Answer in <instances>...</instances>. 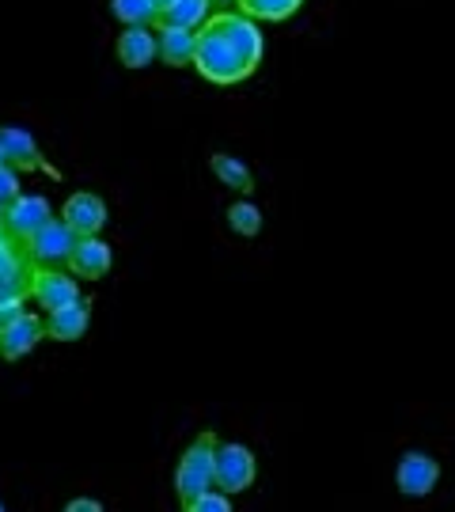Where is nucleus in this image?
Here are the masks:
<instances>
[{
  "label": "nucleus",
  "mask_w": 455,
  "mask_h": 512,
  "mask_svg": "<svg viewBox=\"0 0 455 512\" xmlns=\"http://www.w3.org/2000/svg\"><path fill=\"white\" fill-rule=\"evenodd\" d=\"M258 61H262V31L255 27L251 16H243V12H217V16H209L201 23L194 69L209 84L232 88L239 80L255 76Z\"/></svg>",
  "instance_id": "nucleus-1"
},
{
  "label": "nucleus",
  "mask_w": 455,
  "mask_h": 512,
  "mask_svg": "<svg viewBox=\"0 0 455 512\" xmlns=\"http://www.w3.org/2000/svg\"><path fill=\"white\" fill-rule=\"evenodd\" d=\"M217 444L220 440L213 433H201L186 452H182L179 467H175V494H179L182 509L201 497L205 490H213V459H217Z\"/></svg>",
  "instance_id": "nucleus-2"
},
{
  "label": "nucleus",
  "mask_w": 455,
  "mask_h": 512,
  "mask_svg": "<svg viewBox=\"0 0 455 512\" xmlns=\"http://www.w3.org/2000/svg\"><path fill=\"white\" fill-rule=\"evenodd\" d=\"M258 475L255 452L247 444H217V459H213V482L224 494H243L251 490V482Z\"/></svg>",
  "instance_id": "nucleus-3"
},
{
  "label": "nucleus",
  "mask_w": 455,
  "mask_h": 512,
  "mask_svg": "<svg viewBox=\"0 0 455 512\" xmlns=\"http://www.w3.org/2000/svg\"><path fill=\"white\" fill-rule=\"evenodd\" d=\"M76 239L80 236L65 220H50V224H42L35 236L27 239V255H31V262H42V266H69Z\"/></svg>",
  "instance_id": "nucleus-4"
},
{
  "label": "nucleus",
  "mask_w": 455,
  "mask_h": 512,
  "mask_svg": "<svg viewBox=\"0 0 455 512\" xmlns=\"http://www.w3.org/2000/svg\"><path fill=\"white\" fill-rule=\"evenodd\" d=\"M31 300L38 308L57 311L65 304H76L80 300V285H76V274L69 277L65 270H54V266H35L31 274Z\"/></svg>",
  "instance_id": "nucleus-5"
},
{
  "label": "nucleus",
  "mask_w": 455,
  "mask_h": 512,
  "mask_svg": "<svg viewBox=\"0 0 455 512\" xmlns=\"http://www.w3.org/2000/svg\"><path fill=\"white\" fill-rule=\"evenodd\" d=\"M440 482V463L429 452H406L395 471V486L406 497H429Z\"/></svg>",
  "instance_id": "nucleus-6"
},
{
  "label": "nucleus",
  "mask_w": 455,
  "mask_h": 512,
  "mask_svg": "<svg viewBox=\"0 0 455 512\" xmlns=\"http://www.w3.org/2000/svg\"><path fill=\"white\" fill-rule=\"evenodd\" d=\"M61 220L76 236H99L107 228V202L91 190H76V194H69V202L61 205Z\"/></svg>",
  "instance_id": "nucleus-7"
},
{
  "label": "nucleus",
  "mask_w": 455,
  "mask_h": 512,
  "mask_svg": "<svg viewBox=\"0 0 455 512\" xmlns=\"http://www.w3.org/2000/svg\"><path fill=\"white\" fill-rule=\"evenodd\" d=\"M42 334H46V323L38 319L35 311H23L16 319L0 323V357H4V361L27 357V353L42 342Z\"/></svg>",
  "instance_id": "nucleus-8"
},
{
  "label": "nucleus",
  "mask_w": 455,
  "mask_h": 512,
  "mask_svg": "<svg viewBox=\"0 0 455 512\" xmlns=\"http://www.w3.org/2000/svg\"><path fill=\"white\" fill-rule=\"evenodd\" d=\"M50 220H54V205L46 202L42 194H19L16 202L8 205V213H4V228L27 243V239L35 236L42 224H50Z\"/></svg>",
  "instance_id": "nucleus-9"
},
{
  "label": "nucleus",
  "mask_w": 455,
  "mask_h": 512,
  "mask_svg": "<svg viewBox=\"0 0 455 512\" xmlns=\"http://www.w3.org/2000/svg\"><path fill=\"white\" fill-rule=\"evenodd\" d=\"M0 148H4L8 164L16 167V171H46V175H57L54 167L42 160V152H38V141L31 137V133H27V129L0 126Z\"/></svg>",
  "instance_id": "nucleus-10"
},
{
  "label": "nucleus",
  "mask_w": 455,
  "mask_h": 512,
  "mask_svg": "<svg viewBox=\"0 0 455 512\" xmlns=\"http://www.w3.org/2000/svg\"><path fill=\"white\" fill-rule=\"evenodd\" d=\"M156 42H160V61L171 65V69H182V65H194V54H198V31H186V27H175V23H156Z\"/></svg>",
  "instance_id": "nucleus-11"
},
{
  "label": "nucleus",
  "mask_w": 455,
  "mask_h": 512,
  "mask_svg": "<svg viewBox=\"0 0 455 512\" xmlns=\"http://www.w3.org/2000/svg\"><path fill=\"white\" fill-rule=\"evenodd\" d=\"M110 262V243H103L99 236H80L73 247V255H69V270L76 277H84V281H99V277H107Z\"/></svg>",
  "instance_id": "nucleus-12"
},
{
  "label": "nucleus",
  "mask_w": 455,
  "mask_h": 512,
  "mask_svg": "<svg viewBox=\"0 0 455 512\" xmlns=\"http://www.w3.org/2000/svg\"><path fill=\"white\" fill-rule=\"evenodd\" d=\"M118 61L126 69H148L160 57V42H156V27H126L118 35Z\"/></svg>",
  "instance_id": "nucleus-13"
},
{
  "label": "nucleus",
  "mask_w": 455,
  "mask_h": 512,
  "mask_svg": "<svg viewBox=\"0 0 455 512\" xmlns=\"http://www.w3.org/2000/svg\"><path fill=\"white\" fill-rule=\"evenodd\" d=\"M88 319H91L88 304H84V296H80L76 304L46 311V334H50L54 342H80V338H84V330H88Z\"/></svg>",
  "instance_id": "nucleus-14"
},
{
  "label": "nucleus",
  "mask_w": 455,
  "mask_h": 512,
  "mask_svg": "<svg viewBox=\"0 0 455 512\" xmlns=\"http://www.w3.org/2000/svg\"><path fill=\"white\" fill-rule=\"evenodd\" d=\"M213 175H217L228 190H236V194H251V190H255L251 167L243 164V160H236V156H228V152H217V156H213Z\"/></svg>",
  "instance_id": "nucleus-15"
},
{
  "label": "nucleus",
  "mask_w": 455,
  "mask_h": 512,
  "mask_svg": "<svg viewBox=\"0 0 455 512\" xmlns=\"http://www.w3.org/2000/svg\"><path fill=\"white\" fill-rule=\"evenodd\" d=\"M209 12H213V0H171L160 19L175 23V27H186V31H201V23L209 19Z\"/></svg>",
  "instance_id": "nucleus-16"
},
{
  "label": "nucleus",
  "mask_w": 455,
  "mask_h": 512,
  "mask_svg": "<svg viewBox=\"0 0 455 512\" xmlns=\"http://www.w3.org/2000/svg\"><path fill=\"white\" fill-rule=\"evenodd\" d=\"M300 4H304V0H236V8L243 12V16L270 19V23H281V19L296 16Z\"/></svg>",
  "instance_id": "nucleus-17"
},
{
  "label": "nucleus",
  "mask_w": 455,
  "mask_h": 512,
  "mask_svg": "<svg viewBox=\"0 0 455 512\" xmlns=\"http://www.w3.org/2000/svg\"><path fill=\"white\" fill-rule=\"evenodd\" d=\"M110 12L122 19L126 27H148V19L156 23V4L152 0H110Z\"/></svg>",
  "instance_id": "nucleus-18"
},
{
  "label": "nucleus",
  "mask_w": 455,
  "mask_h": 512,
  "mask_svg": "<svg viewBox=\"0 0 455 512\" xmlns=\"http://www.w3.org/2000/svg\"><path fill=\"white\" fill-rule=\"evenodd\" d=\"M228 228H232L236 236H247V239L258 236V232H262V209L243 198V202H236L228 209Z\"/></svg>",
  "instance_id": "nucleus-19"
},
{
  "label": "nucleus",
  "mask_w": 455,
  "mask_h": 512,
  "mask_svg": "<svg viewBox=\"0 0 455 512\" xmlns=\"http://www.w3.org/2000/svg\"><path fill=\"white\" fill-rule=\"evenodd\" d=\"M232 509V494H224V490H205L201 497H194L190 505H186V512H228Z\"/></svg>",
  "instance_id": "nucleus-20"
},
{
  "label": "nucleus",
  "mask_w": 455,
  "mask_h": 512,
  "mask_svg": "<svg viewBox=\"0 0 455 512\" xmlns=\"http://www.w3.org/2000/svg\"><path fill=\"white\" fill-rule=\"evenodd\" d=\"M19 194V171L12 164H0V205H12Z\"/></svg>",
  "instance_id": "nucleus-21"
},
{
  "label": "nucleus",
  "mask_w": 455,
  "mask_h": 512,
  "mask_svg": "<svg viewBox=\"0 0 455 512\" xmlns=\"http://www.w3.org/2000/svg\"><path fill=\"white\" fill-rule=\"evenodd\" d=\"M103 505L99 501H88V497H76V501H69V512H99Z\"/></svg>",
  "instance_id": "nucleus-22"
},
{
  "label": "nucleus",
  "mask_w": 455,
  "mask_h": 512,
  "mask_svg": "<svg viewBox=\"0 0 455 512\" xmlns=\"http://www.w3.org/2000/svg\"><path fill=\"white\" fill-rule=\"evenodd\" d=\"M152 4H156V16H164L167 4H171V0H152ZM156 23H160V19H156Z\"/></svg>",
  "instance_id": "nucleus-23"
},
{
  "label": "nucleus",
  "mask_w": 455,
  "mask_h": 512,
  "mask_svg": "<svg viewBox=\"0 0 455 512\" xmlns=\"http://www.w3.org/2000/svg\"><path fill=\"white\" fill-rule=\"evenodd\" d=\"M4 213H8V205H0V228H4Z\"/></svg>",
  "instance_id": "nucleus-24"
},
{
  "label": "nucleus",
  "mask_w": 455,
  "mask_h": 512,
  "mask_svg": "<svg viewBox=\"0 0 455 512\" xmlns=\"http://www.w3.org/2000/svg\"><path fill=\"white\" fill-rule=\"evenodd\" d=\"M0 164H8V156H4V148H0Z\"/></svg>",
  "instance_id": "nucleus-25"
},
{
  "label": "nucleus",
  "mask_w": 455,
  "mask_h": 512,
  "mask_svg": "<svg viewBox=\"0 0 455 512\" xmlns=\"http://www.w3.org/2000/svg\"><path fill=\"white\" fill-rule=\"evenodd\" d=\"M213 4H236V0H213Z\"/></svg>",
  "instance_id": "nucleus-26"
}]
</instances>
